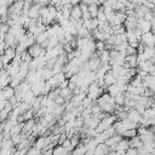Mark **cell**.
Returning a JSON list of instances; mask_svg holds the SVG:
<instances>
[{"mask_svg":"<svg viewBox=\"0 0 155 155\" xmlns=\"http://www.w3.org/2000/svg\"><path fill=\"white\" fill-rule=\"evenodd\" d=\"M30 90L35 96L39 95H44V90H45V80H40V81H35L33 84H30Z\"/></svg>","mask_w":155,"mask_h":155,"instance_id":"1","label":"cell"},{"mask_svg":"<svg viewBox=\"0 0 155 155\" xmlns=\"http://www.w3.org/2000/svg\"><path fill=\"white\" fill-rule=\"evenodd\" d=\"M27 51H28V54H29V55H30L33 58H35V57H39V55H40V51H41L40 44L34 43L33 45H30V46L27 49Z\"/></svg>","mask_w":155,"mask_h":155,"instance_id":"2","label":"cell"},{"mask_svg":"<svg viewBox=\"0 0 155 155\" xmlns=\"http://www.w3.org/2000/svg\"><path fill=\"white\" fill-rule=\"evenodd\" d=\"M141 114L135 109V108H132V109H128L127 110V119L128 120H131V121H135V122H137L138 124V121L141 120Z\"/></svg>","mask_w":155,"mask_h":155,"instance_id":"3","label":"cell"},{"mask_svg":"<svg viewBox=\"0 0 155 155\" xmlns=\"http://www.w3.org/2000/svg\"><path fill=\"white\" fill-rule=\"evenodd\" d=\"M41 7L40 4H32L29 11H28V17L29 18H38L39 17V9Z\"/></svg>","mask_w":155,"mask_h":155,"instance_id":"4","label":"cell"},{"mask_svg":"<svg viewBox=\"0 0 155 155\" xmlns=\"http://www.w3.org/2000/svg\"><path fill=\"white\" fill-rule=\"evenodd\" d=\"M81 15H83V12H81V10L79 7V4L72 6V9H70V17L72 18L79 20V18H81Z\"/></svg>","mask_w":155,"mask_h":155,"instance_id":"5","label":"cell"},{"mask_svg":"<svg viewBox=\"0 0 155 155\" xmlns=\"http://www.w3.org/2000/svg\"><path fill=\"white\" fill-rule=\"evenodd\" d=\"M125 62L128 63L130 68H136V67H137V54L126 55V56H125Z\"/></svg>","mask_w":155,"mask_h":155,"instance_id":"6","label":"cell"},{"mask_svg":"<svg viewBox=\"0 0 155 155\" xmlns=\"http://www.w3.org/2000/svg\"><path fill=\"white\" fill-rule=\"evenodd\" d=\"M141 146H143V142H142L138 137V135L131 137V138H128V147H133V148H138Z\"/></svg>","mask_w":155,"mask_h":155,"instance_id":"7","label":"cell"},{"mask_svg":"<svg viewBox=\"0 0 155 155\" xmlns=\"http://www.w3.org/2000/svg\"><path fill=\"white\" fill-rule=\"evenodd\" d=\"M58 95H59V96H62V97L64 98V101H66V102L70 101V99H72V97H73V92H72V90H69L68 87L61 88V90H59V93H58Z\"/></svg>","mask_w":155,"mask_h":155,"instance_id":"8","label":"cell"},{"mask_svg":"<svg viewBox=\"0 0 155 155\" xmlns=\"http://www.w3.org/2000/svg\"><path fill=\"white\" fill-rule=\"evenodd\" d=\"M52 154L54 155H66V154H72L68 149H66L63 146H61V144H57V146H55L54 147V151H52Z\"/></svg>","mask_w":155,"mask_h":155,"instance_id":"9","label":"cell"},{"mask_svg":"<svg viewBox=\"0 0 155 155\" xmlns=\"http://www.w3.org/2000/svg\"><path fill=\"white\" fill-rule=\"evenodd\" d=\"M87 64H88L90 70L95 72V70L101 66V59H99V58H90V59L87 61Z\"/></svg>","mask_w":155,"mask_h":155,"instance_id":"10","label":"cell"},{"mask_svg":"<svg viewBox=\"0 0 155 155\" xmlns=\"http://www.w3.org/2000/svg\"><path fill=\"white\" fill-rule=\"evenodd\" d=\"M127 148H128V139L124 137L115 144V150H126Z\"/></svg>","mask_w":155,"mask_h":155,"instance_id":"11","label":"cell"},{"mask_svg":"<svg viewBox=\"0 0 155 155\" xmlns=\"http://www.w3.org/2000/svg\"><path fill=\"white\" fill-rule=\"evenodd\" d=\"M1 95H3L6 99H9L11 96H14V95H15V88H14V87H11L10 85H7L6 87H4V88L1 90Z\"/></svg>","mask_w":155,"mask_h":155,"instance_id":"12","label":"cell"},{"mask_svg":"<svg viewBox=\"0 0 155 155\" xmlns=\"http://www.w3.org/2000/svg\"><path fill=\"white\" fill-rule=\"evenodd\" d=\"M93 153L96 155H99V154H108V147L104 144V143H98L93 150Z\"/></svg>","mask_w":155,"mask_h":155,"instance_id":"13","label":"cell"},{"mask_svg":"<svg viewBox=\"0 0 155 155\" xmlns=\"http://www.w3.org/2000/svg\"><path fill=\"white\" fill-rule=\"evenodd\" d=\"M34 99H35V95L32 92V90H29V91H27L23 95V102L28 103L29 106H32V103L34 102Z\"/></svg>","mask_w":155,"mask_h":155,"instance_id":"14","label":"cell"},{"mask_svg":"<svg viewBox=\"0 0 155 155\" xmlns=\"http://www.w3.org/2000/svg\"><path fill=\"white\" fill-rule=\"evenodd\" d=\"M103 79H104V84H106L107 87H108L109 85H112V84H115V78L113 76V74H112L110 70H108V72L104 74Z\"/></svg>","mask_w":155,"mask_h":155,"instance_id":"15","label":"cell"},{"mask_svg":"<svg viewBox=\"0 0 155 155\" xmlns=\"http://www.w3.org/2000/svg\"><path fill=\"white\" fill-rule=\"evenodd\" d=\"M114 106H115V104H110V103L106 102V103H103V104L99 106V107H101V110H102V112H104V113H107V114H114Z\"/></svg>","mask_w":155,"mask_h":155,"instance_id":"16","label":"cell"},{"mask_svg":"<svg viewBox=\"0 0 155 155\" xmlns=\"http://www.w3.org/2000/svg\"><path fill=\"white\" fill-rule=\"evenodd\" d=\"M87 10L90 12V15H91V18H95L97 17V14H98V5L92 3V4H90L87 5Z\"/></svg>","mask_w":155,"mask_h":155,"instance_id":"17","label":"cell"},{"mask_svg":"<svg viewBox=\"0 0 155 155\" xmlns=\"http://www.w3.org/2000/svg\"><path fill=\"white\" fill-rule=\"evenodd\" d=\"M34 147H36L38 149H43L44 146H45V136H40L39 138H36L33 143Z\"/></svg>","mask_w":155,"mask_h":155,"instance_id":"18","label":"cell"},{"mask_svg":"<svg viewBox=\"0 0 155 155\" xmlns=\"http://www.w3.org/2000/svg\"><path fill=\"white\" fill-rule=\"evenodd\" d=\"M137 135V130L136 128H127V130H125L122 133H121V136L124 137V138H131V137H133V136H136Z\"/></svg>","mask_w":155,"mask_h":155,"instance_id":"19","label":"cell"},{"mask_svg":"<svg viewBox=\"0 0 155 155\" xmlns=\"http://www.w3.org/2000/svg\"><path fill=\"white\" fill-rule=\"evenodd\" d=\"M99 59H101L102 63L109 62V59H110V57H109V50L104 49L103 51H101V52H99Z\"/></svg>","mask_w":155,"mask_h":155,"instance_id":"20","label":"cell"},{"mask_svg":"<svg viewBox=\"0 0 155 155\" xmlns=\"http://www.w3.org/2000/svg\"><path fill=\"white\" fill-rule=\"evenodd\" d=\"M47 38H49V35H47L46 30H45V32H41L40 34H38V35L35 36V43H38V44H41L44 40H46Z\"/></svg>","mask_w":155,"mask_h":155,"instance_id":"21","label":"cell"},{"mask_svg":"<svg viewBox=\"0 0 155 155\" xmlns=\"http://www.w3.org/2000/svg\"><path fill=\"white\" fill-rule=\"evenodd\" d=\"M4 55H6L10 59H12L15 56H16V51H15V47H6L5 51H4Z\"/></svg>","mask_w":155,"mask_h":155,"instance_id":"22","label":"cell"},{"mask_svg":"<svg viewBox=\"0 0 155 155\" xmlns=\"http://www.w3.org/2000/svg\"><path fill=\"white\" fill-rule=\"evenodd\" d=\"M114 115H115V119H116V120H125V119H127V112H126V110L115 112Z\"/></svg>","mask_w":155,"mask_h":155,"instance_id":"23","label":"cell"},{"mask_svg":"<svg viewBox=\"0 0 155 155\" xmlns=\"http://www.w3.org/2000/svg\"><path fill=\"white\" fill-rule=\"evenodd\" d=\"M90 34V30H87L86 28H84V27H80L79 29H78V38H86V36H88Z\"/></svg>","mask_w":155,"mask_h":155,"instance_id":"24","label":"cell"},{"mask_svg":"<svg viewBox=\"0 0 155 155\" xmlns=\"http://www.w3.org/2000/svg\"><path fill=\"white\" fill-rule=\"evenodd\" d=\"M142 54H143L144 59H148V58H150V57L155 56V55H154V49H150V47H146V49H144V51H143Z\"/></svg>","mask_w":155,"mask_h":155,"instance_id":"25","label":"cell"},{"mask_svg":"<svg viewBox=\"0 0 155 155\" xmlns=\"http://www.w3.org/2000/svg\"><path fill=\"white\" fill-rule=\"evenodd\" d=\"M49 15V6H41L39 9V16L43 17V18H46Z\"/></svg>","mask_w":155,"mask_h":155,"instance_id":"26","label":"cell"},{"mask_svg":"<svg viewBox=\"0 0 155 155\" xmlns=\"http://www.w3.org/2000/svg\"><path fill=\"white\" fill-rule=\"evenodd\" d=\"M114 101H115V104L124 106V102H125V96H124V93H119L118 96H115V97H114Z\"/></svg>","mask_w":155,"mask_h":155,"instance_id":"27","label":"cell"},{"mask_svg":"<svg viewBox=\"0 0 155 155\" xmlns=\"http://www.w3.org/2000/svg\"><path fill=\"white\" fill-rule=\"evenodd\" d=\"M10 138H11V141H12V142H14V144H15V146H16V144H18L20 142L22 141V136H21V133H16V135H12V136H11Z\"/></svg>","mask_w":155,"mask_h":155,"instance_id":"28","label":"cell"},{"mask_svg":"<svg viewBox=\"0 0 155 155\" xmlns=\"http://www.w3.org/2000/svg\"><path fill=\"white\" fill-rule=\"evenodd\" d=\"M61 146H63V147L66 148V149H68V150L70 151V153H72V150L74 149V147L72 146V143H70V141H69V138H67V139L64 141V142H63V143H62Z\"/></svg>","mask_w":155,"mask_h":155,"instance_id":"29","label":"cell"},{"mask_svg":"<svg viewBox=\"0 0 155 155\" xmlns=\"http://www.w3.org/2000/svg\"><path fill=\"white\" fill-rule=\"evenodd\" d=\"M125 155H138V154H137V148L128 147V148L125 150Z\"/></svg>","mask_w":155,"mask_h":155,"instance_id":"30","label":"cell"},{"mask_svg":"<svg viewBox=\"0 0 155 155\" xmlns=\"http://www.w3.org/2000/svg\"><path fill=\"white\" fill-rule=\"evenodd\" d=\"M125 54H126V55H133V54H137V51H136L135 47L127 45V47L125 49Z\"/></svg>","mask_w":155,"mask_h":155,"instance_id":"31","label":"cell"},{"mask_svg":"<svg viewBox=\"0 0 155 155\" xmlns=\"http://www.w3.org/2000/svg\"><path fill=\"white\" fill-rule=\"evenodd\" d=\"M96 50L97 51H103V50H104V41L96 40Z\"/></svg>","mask_w":155,"mask_h":155,"instance_id":"32","label":"cell"},{"mask_svg":"<svg viewBox=\"0 0 155 155\" xmlns=\"http://www.w3.org/2000/svg\"><path fill=\"white\" fill-rule=\"evenodd\" d=\"M144 81L147 83H155V75H150V74H147L144 78H142Z\"/></svg>","mask_w":155,"mask_h":155,"instance_id":"33","label":"cell"},{"mask_svg":"<svg viewBox=\"0 0 155 155\" xmlns=\"http://www.w3.org/2000/svg\"><path fill=\"white\" fill-rule=\"evenodd\" d=\"M142 5H144L149 10H154V7H155V5L153 3H150V1H148V0H142Z\"/></svg>","mask_w":155,"mask_h":155,"instance_id":"34","label":"cell"},{"mask_svg":"<svg viewBox=\"0 0 155 155\" xmlns=\"http://www.w3.org/2000/svg\"><path fill=\"white\" fill-rule=\"evenodd\" d=\"M54 102L56 103L57 106H61V104H64V103H66V101H64V98H63L62 96H59V95H58V96H57V97L54 99Z\"/></svg>","mask_w":155,"mask_h":155,"instance_id":"35","label":"cell"},{"mask_svg":"<svg viewBox=\"0 0 155 155\" xmlns=\"http://www.w3.org/2000/svg\"><path fill=\"white\" fill-rule=\"evenodd\" d=\"M154 91H151V90H149L148 87H144V91H143V95L142 96H146V97H151V96H154Z\"/></svg>","mask_w":155,"mask_h":155,"instance_id":"36","label":"cell"},{"mask_svg":"<svg viewBox=\"0 0 155 155\" xmlns=\"http://www.w3.org/2000/svg\"><path fill=\"white\" fill-rule=\"evenodd\" d=\"M98 23H99V21L97 20V17L91 18V30H92V29H96V28L98 27Z\"/></svg>","mask_w":155,"mask_h":155,"instance_id":"37","label":"cell"},{"mask_svg":"<svg viewBox=\"0 0 155 155\" xmlns=\"http://www.w3.org/2000/svg\"><path fill=\"white\" fill-rule=\"evenodd\" d=\"M99 112H101V107H99L98 104L91 106V113H92V114H98Z\"/></svg>","mask_w":155,"mask_h":155,"instance_id":"38","label":"cell"},{"mask_svg":"<svg viewBox=\"0 0 155 155\" xmlns=\"http://www.w3.org/2000/svg\"><path fill=\"white\" fill-rule=\"evenodd\" d=\"M7 101L10 102V104H11L12 107H15V106L17 104V103H18V101H17V98L15 97V95H14V96H11V97H10V98H9Z\"/></svg>","mask_w":155,"mask_h":155,"instance_id":"39","label":"cell"},{"mask_svg":"<svg viewBox=\"0 0 155 155\" xmlns=\"http://www.w3.org/2000/svg\"><path fill=\"white\" fill-rule=\"evenodd\" d=\"M97 20H98V21H107V20H106V14H104V12L98 11V14H97Z\"/></svg>","mask_w":155,"mask_h":155,"instance_id":"40","label":"cell"},{"mask_svg":"<svg viewBox=\"0 0 155 155\" xmlns=\"http://www.w3.org/2000/svg\"><path fill=\"white\" fill-rule=\"evenodd\" d=\"M9 25L6 24V23H1V25H0V32H1V33H7V30H9Z\"/></svg>","mask_w":155,"mask_h":155,"instance_id":"41","label":"cell"},{"mask_svg":"<svg viewBox=\"0 0 155 155\" xmlns=\"http://www.w3.org/2000/svg\"><path fill=\"white\" fill-rule=\"evenodd\" d=\"M63 36H64V39H66V40H67L68 43H69V41L72 40V39L74 38V36H73V35H72L70 33H68V32H64V34H63Z\"/></svg>","mask_w":155,"mask_h":155,"instance_id":"42","label":"cell"},{"mask_svg":"<svg viewBox=\"0 0 155 155\" xmlns=\"http://www.w3.org/2000/svg\"><path fill=\"white\" fill-rule=\"evenodd\" d=\"M5 43H4V40H0V56L1 55H4V51H5Z\"/></svg>","mask_w":155,"mask_h":155,"instance_id":"43","label":"cell"},{"mask_svg":"<svg viewBox=\"0 0 155 155\" xmlns=\"http://www.w3.org/2000/svg\"><path fill=\"white\" fill-rule=\"evenodd\" d=\"M68 83H69V80H68V79H64V80H63V81L58 85V87H59V88H64V87H67V86H68Z\"/></svg>","mask_w":155,"mask_h":155,"instance_id":"44","label":"cell"},{"mask_svg":"<svg viewBox=\"0 0 155 155\" xmlns=\"http://www.w3.org/2000/svg\"><path fill=\"white\" fill-rule=\"evenodd\" d=\"M69 90H72V91H73V90L76 87V83H74V81H69L68 83V86H67Z\"/></svg>","mask_w":155,"mask_h":155,"instance_id":"45","label":"cell"},{"mask_svg":"<svg viewBox=\"0 0 155 155\" xmlns=\"http://www.w3.org/2000/svg\"><path fill=\"white\" fill-rule=\"evenodd\" d=\"M79 7H80L81 12H84V11H86V10H87V5H86V4H84V3H79Z\"/></svg>","mask_w":155,"mask_h":155,"instance_id":"46","label":"cell"},{"mask_svg":"<svg viewBox=\"0 0 155 155\" xmlns=\"http://www.w3.org/2000/svg\"><path fill=\"white\" fill-rule=\"evenodd\" d=\"M50 1H51V0H40V3H39V4H40L41 6H47L50 4Z\"/></svg>","mask_w":155,"mask_h":155,"instance_id":"47","label":"cell"},{"mask_svg":"<svg viewBox=\"0 0 155 155\" xmlns=\"http://www.w3.org/2000/svg\"><path fill=\"white\" fill-rule=\"evenodd\" d=\"M47 44H49V41H47V39H46V40H44V41L40 44V47H41V49H46V47H47Z\"/></svg>","mask_w":155,"mask_h":155,"instance_id":"48","label":"cell"},{"mask_svg":"<svg viewBox=\"0 0 155 155\" xmlns=\"http://www.w3.org/2000/svg\"><path fill=\"white\" fill-rule=\"evenodd\" d=\"M130 1H132L135 5H141L142 4V0H130Z\"/></svg>","mask_w":155,"mask_h":155,"instance_id":"49","label":"cell"},{"mask_svg":"<svg viewBox=\"0 0 155 155\" xmlns=\"http://www.w3.org/2000/svg\"><path fill=\"white\" fill-rule=\"evenodd\" d=\"M80 3V0H70V4L74 6V5H78V4H79Z\"/></svg>","mask_w":155,"mask_h":155,"instance_id":"50","label":"cell"},{"mask_svg":"<svg viewBox=\"0 0 155 155\" xmlns=\"http://www.w3.org/2000/svg\"><path fill=\"white\" fill-rule=\"evenodd\" d=\"M115 154L116 155H125V150H115Z\"/></svg>","mask_w":155,"mask_h":155,"instance_id":"51","label":"cell"},{"mask_svg":"<svg viewBox=\"0 0 155 155\" xmlns=\"http://www.w3.org/2000/svg\"><path fill=\"white\" fill-rule=\"evenodd\" d=\"M40 3V0H32V4H39Z\"/></svg>","mask_w":155,"mask_h":155,"instance_id":"52","label":"cell"},{"mask_svg":"<svg viewBox=\"0 0 155 155\" xmlns=\"http://www.w3.org/2000/svg\"><path fill=\"white\" fill-rule=\"evenodd\" d=\"M148 1H150V3H153V4H154V3H155V0H148Z\"/></svg>","mask_w":155,"mask_h":155,"instance_id":"53","label":"cell"}]
</instances>
